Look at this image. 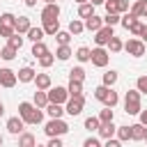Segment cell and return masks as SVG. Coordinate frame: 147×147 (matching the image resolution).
<instances>
[{"mask_svg": "<svg viewBox=\"0 0 147 147\" xmlns=\"http://www.w3.org/2000/svg\"><path fill=\"white\" fill-rule=\"evenodd\" d=\"M18 117H21L25 124H41V122H44V110L37 108L34 103L21 101V103H18Z\"/></svg>", "mask_w": 147, "mask_h": 147, "instance_id": "cell-1", "label": "cell"}, {"mask_svg": "<svg viewBox=\"0 0 147 147\" xmlns=\"http://www.w3.org/2000/svg\"><path fill=\"white\" fill-rule=\"evenodd\" d=\"M44 133L48 138H62L64 133H69V124L64 119H48L44 124Z\"/></svg>", "mask_w": 147, "mask_h": 147, "instance_id": "cell-2", "label": "cell"}, {"mask_svg": "<svg viewBox=\"0 0 147 147\" xmlns=\"http://www.w3.org/2000/svg\"><path fill=\"white\" fill-rule=\"evenodd\" d=\"M140 110H142V106H140V92L138 90H129L124 94V113L126 115H138Z\"/></svg>", "mask_w": 147, "mask_h": 147, "instance_id": "cell-3", "label": "cell"}, {"mask_svg": "<svg viewBox=\"0 0 147 147\" xmlns=\"http://www.w3.org/2000/svg\"><path fill=\"white\" fill-rule=\"evenodd\" d=\"M83 108H85V96H83V94H80V96H69V101L64 103V113L71 115V117L80 115Z\"/></svg>", "mask_w": 147, "mask_h": 147, "instance_id": "cell-4", "label": "cell"}, {"mask_svg": "<svg viewBox=\"0 0 147 147\" xmlns=\"http://www.w3.org/2000/svg\"><path fill=\"white\" fill-rule=\"evenodd\" d=\"M46 94H48V103H60V106H64V103L69 101V92H67V87H60V85L51 87Z\"/></svg>", "mask_w": 147, "mask_h": 147, "instance_id": "cell-5", "label": "cell"}, {"mask_svg": "<svg viewBox=\"0 0 147 147\" xmlns=\"http://www.w3.org/2000/svg\"><path fill=\"white\" fill-rule=\"evenodd\" d=\"M124 51H126L129 55H133V57H142V55H145V51H147V46H145L140 39H136V37H133V39H129V41L124 44Z\"/></svg>", "mask_w": 147, "mask_h": 147, "instance_id": "cell-6", "label": "cell"}, {"mask_svg": "<svg viewBox=\"0 0 147 147\" xmlns=\"http://www.w3.org/2000/svg\"><path fill=\"white\" fill-rule=\"evenodd\" d=\"M108 60H110V53L106 51V48H101V46H96V48H92V57H90V62L94 64V67H106L108 64Z\"/></svg>", "mask_w": 147, "mask_h": 147, "instance_id": "cell-7", "label": "cell"}, {"mask_svg": "<svg viewBox=\"0 0 147 147\" xmlns=\"http://www.w3.org/2000/svg\"><path fill=\"white\" fill-rule=\"evenodd\" d=\"M110 37H115V32H113V28H110V25H103V28H101L99 32H94V44L103 48V46H106V44L110 41Z\"/></svg>", "mask_w": 147, "mask_h": 147, "instance_id": "cell-8", "label": "cell"}, {"mask_svg": "<svg viewBox=\"0 0 147 147\" xmlns=\"http://www.w3.org/2000/svg\"><path fill=\"white\" fill-rule=\"evenodd\" d=\"M57 16H60V5H57V2H55V5H46V7L41 9V23L57 21Z\"/></svg>", "mask_w": 147, "mask_h": 147, "instance_id": "cell-9", "label": "cell"}, {"mask_svg": "<svg viewBox=\"0 0 147 147\" xmlns=\"http://www.w3.org/2000/svg\"><path fill=\"white\" fill-rule=\"evenodd\" d=\"M18 83V78H16V71H11V69H0V87H14Z\"/></svg>", "mask_w": 147, "mask_h": 147, "instance_id": "cell-10", "label": "cell"}, {"mask_svg": "<svg viewBox=\"0 0 147 147\" xmlns=\"http://www.w3.org/2000/svg\"><path fill=\"white\" fill-rule=\"evenodd\" d=\"M23 126H25V122H23L18 115L7 119V131H9L11 136H21V133H23Z\"/></svg>", "mask_w": 147, "mask_h": 147, "instance_id": "cell-11", "label": "cell"}, {"mask_svg": "<svg viewBox=\"0 0 147 147\" xmlns=\"http://www.w3.org/2000/svg\"><path fill=\"white\" fill-rule=\"evenodd\" d=\"M83 25H85V30H90V32H99V30L103 28V18L94 14V16L85 18V23H83Z\"/></svg>", "mask_w": 147, "mask_h": 147, "instance_id": "cell-12", "label": "cell"}, {"mask_svg": "<svg viewBox=\"0 0 147 147\" xmlns=\"http://www.w3.org/2000/svg\"><path fill=\"white\" fill-rule=\"evenodd\" d=\"M32 83L37 85V90H44V92H48V90H51V85H53V80H51V76H48V74H37Z\"/></svg>", "mask_w": 147, "mask_h": 147, "instance_id": "cell-13", "label": "cell"}, {"mask_svg": "<svg viewBox=\"0 0 147 147\" xmlns=\"http://www.w3.org/2000/svg\"><path fill=\"white\" fill-rule=\"evenodd\" d=\"M32 28V23H30V18L28 16H18L16 18V23H14V30H16V34H28V30Z\"/></svg>", "mask_w": 147, "mask_h": 147, "instance_id": "cell-14", "label": "cell"}, {"mask_svg": "<svg viewBox=\"0 0 147 147\" xmlns=\"http://www.w3.org/2000/svg\"><path fill=\"white\" fill-rule=\"evenodd\" d=\"M34 76H37V71H34L32 67H23V69H18V74H16L18 83H32Z\"/></svg>", "mask_w": 147, "mask_h": 147, "instance_id": "cell-15", "label": "cell"}, {"mask_svg": "<svg viewBox=\"0 0 147 147\" xmlns=\"http://www.w3.org/2000/svg\"><path fill=\"white\" fill-rule=\"evenodd\" d=\"M131 14L136 18H145V14H147V0H136L133 7H131Z\"/></svg>", "mask_w": 147, "mask_h": 147, "instance_id": "cell-16", "label": "cell"}, {"mask_svg": "<svg viewBox=\"0 0 147 147\" xmlns=\"http://www.w3.org/2000/svg\"><path fill=\"white\" fill-rule=\"evenodd\" d=\"M46 113L51 115V119H62L64 106H60V103H48V106H46Z\"/></svg>", "mask_w": 147, "mask_h": 147, "instance_id": "cell-17", "label": "cell"}, {"mask_svg": "<svg viewBox=\"0 0 147 147\" xmlns=\"http://www.w3.org/2000/svg\"><path fill=\"white\" fill-rule=\"evenodd\" d=\"M115 131H117V126H115L113 122H108V124H101V126H99V136H101V138H106V140H110V138L115 136Z\"/></svg>", "mask_w": 147, "mask_h": 147, "instance_id": "cell-18", "label": "cell"}, {"mask_svg": "<svg viewBox=\"0 0 147 147\" xmlns=\"http://www.w3.org/2000/svg\"><path fill=\"white\" fill-rule=\"evenodd\" d=\"M106 46H108V48H106L108 53H119V51H124V41H122L119 37H110V41H108Z\"/></svg>", "mask_w": 147, "mask_h": 147, "instance_id": "cell-19", "label": "cell"}, {"mask_svg": "<svg viewBox=\"0 0 147 147\" xmlns=\"http://www.w3.org/2000/svg\"><path fill=\"white\" fill-rule=\"evenodd\" d=\"M32 103H34L37 108H41V110H44V108L48 106V94H46L44 90H37V92H34V101H32Z\"/></svg>", "mask_w": 147, "mask_h": 147, "instance_id": "cell-20", "label": "cell"}, {"mask_svg": "<svg viewBox=\"0 0 147 147\" xmlns=\"http://www.w3.org/2000/svg\"><path fill=\"white\" fill-rule=\"evenodd\" d=\"M37 145V138L32 133H21L18 136V147H34Z\"/></svg>", "mask_w": 147, "mask_h": 147, "instance_id": "cell-21", "label": "cell"}, {"mask_svg": "<svg viewBox=\"0 0 147 147\" xmlns=\"http://www.w3.org/2000/svg\"><path fill=\"white\" fill-rule=\"evenodd\" d=\"M78 16H80V18H90V16H94V5H90V2L78 5Z\"/></svg>", "mask_w": 147, "mask_h": 147, "instance_id": "cell-22", "label": "cell"}, {"mask_svg": "<svg viewBox=\"0 0 147 147\" xmlns=\"http://www.w3.org/2000/svg\"><path fill=\"white\" fill-rule=\"evenodd\" d=\"M129 129H131V140H142V138H145V126H142L140 122H138V124H131Z\"/></svg>", "mask_w": 147, "mask_h": 147, "instance_id": "cell-23", "label": "cell"}, {"mask_svg": "<svg viewBox=\"0 0 147 147\" xmlns=\"http://www.w3.org/2000/svg\"><path fill=\"white\" fill-rule=\"evenodd\" d=\"M41 30H44V34H57L60 32V21H51V23H44L41 25Z\"/></svg>", "mask_w": 147, "mask_h": 147, "instance_id": "cell-24", "label": "cell"}, {"mask_svg": "<svg viewBox=\"0 0 147 147\" xmlns=\"http://www.w3.org/2000/svg\"><path fill=\"white\" fill-rule=\"evenodd\" d=\"M28 39H30L32 44L41 41V39H44V30H41V28H34V25H32V28L28 30Z\"/></svg>", "mask_w": 147, "mask_h": 147, "instance_id": "cell-25", "label": "cell"}, {"mask_svg": "<svg viewBox=\"0 0 147 147\" xmlns=\"http://www.w3.org/2000/svg\"><path fill=\"white\" fill-rule=\"evenodd\" d=\"M69 80L83 83V80H85V69H83V67H74V69L69 71Z\"/></svg>", "mask_w": 147, "mask_h": 147, "instance_id": "cell-26", "label": "cell"}, {"mask_svg": "<svg viewBox=\"0 0 147 147\" xmlns=\"http://www.w3.org/2000/svg\"><path fill=\"white\" fill-rule=\"evenodd\" d=\"M67 92H69V96H80V94H83V83L69 80V85H67Z\"/></svg>", "mask_w": 147, "mask_h": 147, "instance_id": "cell-27", "label": "cell"}, {"mask_svg": "<svg viewBox=\"0 0 147 147\" xmlns=\"http://www.w3.org/2000/svg\"><path fill=\"white\" fill-rule=\"evenodd\" d=\"M46 53H48V46H46L44 41H37V44H32V55H34L37 60H39L41 55H46Z\"/></svg>", "mask_w": 147, "mask_h": 147, "instance_id": "cell-28", "label": "cell"}, {"mask_svg": "<svg viewBox=\"0 0 147 147\" xmlns=\"http://www.w3.org/2000/svg\"><path fill=\"white\" fill-rule=\"evenodd\" d=\"M90 57H92V51H90L87 46H80V48L76 51V60H78V62H90Z\"/></svg>", "mask_w": 147, "mask_h": 147, "instance_id": "cell-29", "label": "cell"}, {"mask_svg": "<svg viewBox=\"0 0 147 147\" xmlns=\"http://www.w3.org/2000/svg\"><path fill=\"white\" fill-rule=\"evenodd\" d=\"M117 103H119V94H117L115 90H110L108 96H106V101H103V106H106V108H115Z\"/></svg>", "mask_w": 147, "mask_h": 147, "instance_id": "cell-30", "label": "cell"}, {"mask_svg": "<svg viewBox=\"0 0 147 147\" xmlns=\"http://www.w3.org/2000/svg\"><path fill=\"white\" fill-rule=\"evenodd\" d=\"M115 136H117L119 142H126V140H131V129H129V126H117Z\"/></svg>", "mask_w": 147, "mask_h": 147, "instance_id": "cell-31", "label": "cell"}, {"mask_svg": "<svg viewBox=\"0 0 147 147\" xmlns=\"http://www.w3.org/2000/svg\"><path fill=\"white\" fill-rule=\"evenodd\" d=\"M71 55H74V53H71V48H69V46H57V51H55V57H57V60H62V62H64V60H69Z\"/></svg>", "mask_w": 147, "mask_h": 147, "instance_id": "cell-32", "label": "cell"}, {"mask_svg": "<svg viewBox=\"0 0 147 147\" xmlns=\"http://www.w3.org/2000/svg\"><path fill=\"white\" fill-rule=\"evenodd\" d=\"M110 90H113V87H106V85H99V87H96V90H94V99H96V101H101V103H103V101H106V96H108V92H110Z\"/></svg>", "mask_w": 147, "mask_h": 147, "instance_id": "cell-33", "label": "cell"}, {"mask_svg": "<svg viewBox=\"0 0 147 147\" xmlns=\"http://www.w3.org/2000/svg\"><path fill=\"white\" fill-rule=\"evenodd\" d=\"M113 119H115L113 108H103V110L99 113V122H101V124H108V122H113Z\"/></svg>", "mask_w": 147, "mask_h": 147, "instance_id": "cell-34", "label": "cell"}, {"mask_svg": "<svg viewBox=\"0 0 147 147\" xmlns=\"http://www.w3.org/2000/svg\"><path fill=\"white\" fill-rule=\"evenodd\" d=\"M85 30V25H83V21H78V18H74L71 23H69V34H80Z\"/></svg>", "mask_w": 147, "mask_h": 147, "instance_id": "cell-35", "label": "cell"}, {"mask_svg": "<svg viewBox=\"0 0 147 147\" xmlns=\"http://www.w3.org/2000/svg\"><path fill=\"white\" fill-rule=\"evenodd\" d=\"M16 53H18V51H14L11 46H5V48H0V60H7V62H9V60L16 57Z\"/></svg>", "mask_w": 147, "mask_h": 147, "instance_id": "cell-36", "label": "cell"}, {"mask_svg": "<svg viewBox=\"0 0 147 147\" xmlns=\"http://www.w3.org/2000/svg\"><path fill=\"white\" fill-rule=\"evenodd\" d=\"M115 83H117V71H113V69L106 71V74H103V85H106V87H113Z\"/></svg>", "mask_w": 147, "mask_h": 147, "instance_id": "cell-37", "label": "cell"}, {"mask_svg": "<svg viewBox=\"0 0 147 147\" xmlns=\"http://www.w3.org/2000/svg\"><path fill=\"white\" fill-rule=\"evenodd\" d=\"M14 23H16V16H14V14H9V11H5V14L0 16V25H7V28H14Z\"/></svg>", "mask_w": 147, "mask_h": 147, "instance_id": "cell-38", "label": "cell"}, {"mask_svg": "<svg viewBox=\"0 0 147 147\" xmlns=\"http://www.w3.org/2000/svg\"><path fill=\"white\" fill-rule=\"evenodd\" d=\"M136 21H138V18H136V16L131 14V11H126V14H124V16L119 18V23H122V28H126V30H129V28H131V25H133Z\"/></svg>", "mask_w": 147, "mask_h": 147, "instance_id": "cell-39", "label": "cell"}, {"mask_svg": "<svg viewBox=\"0 0 147 147\" xmlns=\"http://www.w3.org/2000/svg\"><path fill=\"white\" fill-rule=\"evenodd\" d=\"M7 46H11L14 51H18V48L23 46V37H21V34H11V37L7 39Z\"/></svg>", "mask_w": 147, "mask_h": 147, "instance_id": "cell-40", "label": "cell"}, {"mask_svg": "<svg viewBox=\"0 0 147 147\" xmlns=\"http://www.w3.org/2000/svg\"><path fill=\"white\" fill-rule=\"evenodd\" d=\"M103 7H106V14H119V2L117 0H106Z\"/></svg>", "mask_w": 147, "mask_h": 147, "instance_id": "cell-41", "label": "cell"}, {"mask_svg": "<svg viewBox=\"0 0 147 147\" xmlns=\"http://www.w3.org/2000/svg\"><path fill=\"white\" fill-rule=\"evenodd\" d=\"M119 18H122L119 14H106V16H103V25H110V28H115V25L119 23Z\"/></svg>", "mask_w": 147, "mask_h": 147, "instance_id": "cell-42", "label": "cell"}, {"mask_svg": "<svg viewBox=\"0 0 147 147\" xmlns=\"http://www.w3.org/2000/svg\"><path fill=\"white\" fill-rule=\"evenodd\" d=\"M53 62H55V55H53V53H51V51H48V53H46V55H41V57H39V64H41V67H44V69H48V67H51V64H53Z\"/></svg>", "mask_w": 147, "mask_h": 147, "instance_id": "cell-43", "label": "cell"}, {"mask_svg": "<svg viewBox=\"0 0 147 147\" xmlns=\"http://www.w3.org/2000/svg\"><path fill=\"white\" fill-rule=\"evenodd\" d=\"M99 126H101L99 117H87V119H85V129H87V131H99Z\"/></svg>", "mask_w": 147, "mask_h": 147, "instance_id": "cell-44", "label": "cell"}, {"mask_svg": "<svg viewBox=\"0 0 147 147\" xmlns=\"http://www.w3.org/2000/svg\"><path fill=\"white\" fill-rule=\"evenodd\" d=\"M55 39H57V44H60V46H69L71 34H69V32H64V30H60V32L55 34Z\"/></svg>", "mask_w": 147, "mask_h": 147, "instance_id": "cell-45", "label": "cell"}, {"mask_svg": "<svg viewBox=\"0 0 147 147\" xmlns=\"http://www.w3.org/2000/svg\"><path fill=\"white\" fill-rule=\"evenodd\" d=\"M136 90H138L140 94H147V76H140V78L136 80Z\"/></svg>", "mask_w": 147, "mask_h": 147, "instance_id": "cell-46", "label": "cell"}, {"mask_svg": "<svg viewBox=\"0 0 147 147\" xmlns=\"http://www.w3.org/2000/svg\"><path fill=\"white\" fill-rule=\"evenodd\" d=\"M142 30H145V23H140V21H136V23L129 28V32H131V34H136V37H140V34H142Z\"/></svg>", "mask_w": 147, "mask_h": 147, "instance_id": "cell-47", "label": "cell"}, {"mask_svg": "<svg viewBox=\"0 0 147 147\" xmlns=\"http://www.w3.org/2000/svg\"><path fill=\"white\" fill-rule=\"evenodd\" d=\"M11 34H16V30L14 28H7V25H0V37H11Z\"/></svg>", "mask_w": 147, "mask_h": 147, "instance_id": "cell-48", "label": "cell"}, {"mask_svg": "<svg viewBox=\"0 0 147 147\" xmlns=\"http://www.w3.org/2000/svg\"><path fill=\"white\" fill-rule=\"evenodd\" d=\"M83 147H101V142H99V140L92 136V138H87V140L83 142Z\"/></svg>", "mask_w": 147, "mask_h": 147, "instance_id": "cell-49", "label": "cell"}, {"mask_svg": "<svg viewBox=\"0 0 147 147\" xmlns=\"http://www.w3.org/2000/svg\"><path fill=\"white\" fill-rule=\"evenodd\" d=\"M101 147H122V142H119L117 138H110V140H106V145H101Z\"/></svg>", "mask_w": 147, "mask_h": 147, "instance_id": "cell-50", "label": "cell"}, {"mask_svg": "<svg viewBox=\"0 0 147 147\" xmlns=\"http://www.w3.org/2000/svg\"><path fill=\"white\" fill-rule=\"evenodd\" d=\"M46 147H64V145H62V140H60V138H51Z\"/></svg>", "mask_w": 147, "mask_h": 147, "instance_id": "cell-51", "label": "cell"}, {"mask_svg": "<svg viewBox=\"0 0 147 147\" xmlns=\"http://www.w3.org/2000/svg\"><path fill=\"white\" fill-rule=\"evenodd\" d=\"M117 2H119V14H122V11L126 14V11H129V0H117Z\"/></svg>", "mask_w": 147, "mask_h": 147, "instance_id": "cell-52", "label": "cell"}, {"mask_svg": "<svg viewBox=\"0 0 147 147\" xmlns=\"http://www.w3.org/2000/svg\"><path fill=\"white\" fill-rule=\"evenodd\" d=\"M138 115H140V124H142V126H147V110H140Z\"/></svg>", "mask_w": 147, "mask_h": 147, "instance_id": "cell-53", "label": "cell"}, {"mask_svg": "<svg viewBox=\"0 0 147 147\" xmlns=\"http://www.w3.org/2000/svg\"><path fill=\"white\" fill-rule=\"evenodd\" d=\"M140 41L147 44V25H145V30H142V34H140Z\"/></svg>", "mask_w": 147, "mask_h": 147, "instance_id": "cell-54", "label": "cell"}, {"mask_svg": "<svg viewBox=\"0 0 147 147\" xmlns=\"http://www.w3.org/2000/svg\"><path fill=\"white\" fill-rule=\"evenodd\" d=\"M87 2H90V5H94V7H96V5H103V2H106V0H87Z\"/></svg>", "mask_w": 147, "mask_h": 147, "instance_id": "cell-55", "label": "cell"}, {"mask_svg": "<svg viewBox=\"0 0 147 147\" xmlns=\"http://www.w3.org/2000/svg\"><path fill=\"white\" fill-rule=\"evenodd\" d=\"M25 5H28V7H34V5H37V0H25Z\"/></svg>", "mask_w": 147, "mask_h": 147, "instance_id": "cell-56", "label": "cell"}, {"mask_svg": "<svg viewBox=\"0 0 147 147\" xmlns=\"http://www.w3.org/2000/svg\"><path fill=\"white\" fill-rule=\"evenodd\" d=\"M2 115H5V103L0 101V117H2Z\"/></svg>", "mask_w": 147, "mask_h": 147, "instance_id": "cell-57", "label": "cell"}, {"mask_svg": "<svg viewBox=\"0 0 147 147\" xmlns=\"http://www.w3.org/2000/svg\"><path fill=\"white\" fill-rule=\"evenodd\" d=\"M44 2H46V5H55V0H44Z\"/></svg>", "mask_w": 147, "mask_h": 147, "instance_id": "cell-58", "label": "cell"}, {"mask_svg": "<svg viewBox=\"0 0 147 147\" xmlns=\"http://www.w3.org/2000/svg\"><path fill=\"white\" fill-rule=\"evenodd\" d=\"M74 2H78V5H83V2H87V0H74Z\"/></svg>", "mask_w": 147, "mask_h": 147, "instance_id": "cell-59", "label": "cell"}, {"mask_svg": "<svg viewBox=\"0 0 147 147\" xmlns=\"http://www.w3.org/2000/svg\"><path fill=\"white\" fill-rule=\"evenodd\" d=\"M142 140H147V126H145V138H142Z\"/></svg>", "mask_w": 147, "mask_h": 147, "instance_id": "cell-60", "label": "cell"}, {"mask_svg": "<svg viewBox=\"0 0 147 147\" xmlns=\"http://www.w3.org/2000/svg\"><path fill=\"white\" fill-rule=\"evenodd\" d=\"M34 147H46V145H34Z\"/></svg>", "mask_w": 147, "mask_h": 147, "instance_id": "cell-61", "label": "cell"}, {"mask_svg": "<svg viewBox=\"0 0 147 147\" xmlns=\"http://www.w3.org/2000/svg\"><path fill=\"white\" fill-rule=\"evenodd\" d=\"M0 147H2V136H0Z\"/></svg>", "mask_w": 147, "mask_h": 147, "instance_id": "cell-62", "label": "cell"}, {"mask_svg": "<svg viewBox=\"0 0 147 147\" xmlns=\"http://www.w3.org/2000/svg\"><path fill=\"white\" fill-rule=\"evenodd\" d=\"M145 18H147V14H145Z\"/></svg>", "mask_w": 147, "mask_h": 147, "instance_id": "cell-63", "label": "cell"}]
</instances>
